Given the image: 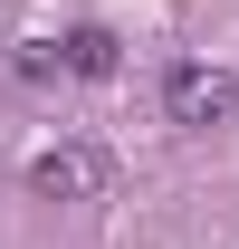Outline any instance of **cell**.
<instances>
[{
	"label": "cell",
	"mask_w": 239,
	"mask_h": 249,
	"mask_svg": "<svg viewBox=\"0 0 239 249\" xmlns=\"http://www.w3.org/2000/svg\"><path fill=\"white\" fill-rule=\"evenodd\" d=\"M29 192L38 201H105L115 192V163L96 144H48V154H29Z\"/></svg>",
	"instance_id": "cell-2"
},
{
	"label": "cell",
	"mask_w": 239,
	"mask_h": 249,
	"mask_svg": "<svg viewBox=\"0 0 239 249\" xmlns=\"http://www.w3.org/2000/svg\"><path fill=\"white\" fill-rule=\"evenodd\" d=\"M67 77H115V29H67Z\"/></svg>",
	"instance_id": "cell-3"
},
{
	"label": "cell",
	"mask_w": 239,
	"mask_h": 249,
	"mask_svg": "<svg viewBox=\"0 0 239 249\" xmlns=\"http://www.w3.org/2000/svg\"><path fill=\"white\" fill-rule=\"evenodd\" d=\"M163 115L172 124H191V134H210V124H230L239 115V67H172L163 77Z\"/></svg>",
	"instance_id": "cell-1"
}]
</instances>
